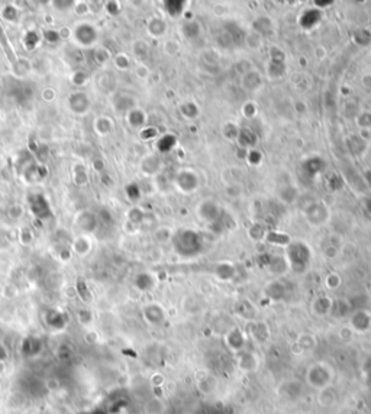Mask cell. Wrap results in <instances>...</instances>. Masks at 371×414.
<instances>
[{
  "instance_id": "1",
  "label": "cell",
  "mask_w": 371,
  "mask_h": 414,
  "mask_svg": "<svg viewBox=\"0 0 371 414\" xmlns=\"http://www.w3.org/2000/svg\"><path fill=\"white\" fill-rule=\"evenodd\" d=\"M0 42H1L3 48L6 51V55L9 57V60L15 63V60H16V58H15V54H13V50H10L9 45H7V39H6V36H4V32H3V28H1V26H0Z\"/></svg>"
}]
</instances>
